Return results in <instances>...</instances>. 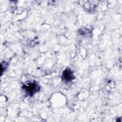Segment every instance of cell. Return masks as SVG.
Listing matches in <instances>:
<instances>
[{
  "label": "cell",
  "instance_id": "7a4b0ae2",
  "mask_svg": "<svg viewBox=\"0 0 122 122\" xmlns=\"http://www.w3.org/2000/svg\"><path fill=\"white\" fill-rule=\"evenodd\" d=\"M62 78L63 81L67 82L71 81L74 79L73 72L70 70H66L63 73Z\"/></svg>",
  "mask_w": 122,
  "mask_h": 122
},
{
  "label": "cell",
  "instance_id": "6da1fadb",
  "mask_svg": "<svg viewBox=\"0 0 122 122\" xmlns=\"http://www.w3.org/2000/svg\"><path fill=\"white\" fill-rule=\"evenodd\" d=\"M23 89L30 95H32L39 90V86L35 81L26 83L23 84Z\"/></svg>",
  "mask_w": 122,
  "mask_h": 122
}]
</instances>
